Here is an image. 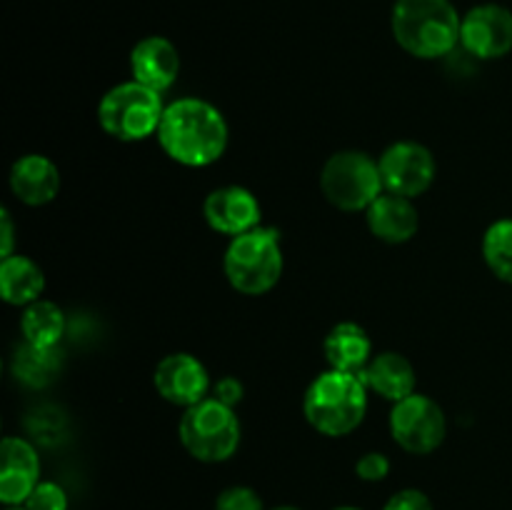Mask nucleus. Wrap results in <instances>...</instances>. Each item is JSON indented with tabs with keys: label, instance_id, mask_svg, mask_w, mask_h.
<instances>
[{
	"label": "nucleus",
	"instance_id": "nucleus-1",
	"mask_svg": "<svg viewBox=\"0 0 512 510\" xmlns=\"http://www.w3.org/2000/svg\"><path fill=\"white\" fill-rule=\"evenodd\" d=\"M230 130L225 115L200 98H180L165 105L158 143L170 160L185 168L218 163L228 150Z\"/></svg>",
	"mask_w": 512,
	"mask_h": 510
},
{
	"label": "nucleus",
	"instance_id": "nucleus-2",
	"mask_svg": "<svg viewBox=\"0 0 512 510\" xmlns=\"http://www.w3.org/2000/svg\"><path fill=\"white\" fill-rule=\"evenodd\" d=\"M460 23L450 0H395L393 38L408 55L420 60H438L455 53L460 45Z\"/></svg>",
	"mask_w": 512,
	"mask_h": 510
},
{
	"label": "nucleus",
	"instance_id": "nucleus-3",
	"mask_svg": "<svg viewBox=\"0 0 512 510\" xmlns=\"http://www.w3.org/2000/svg\"><path fill=\"white\" fill-rule=\"evenodd\" d=\"M303 413L320 435H350L368 413V385L355 373L325 370L305 390Z\"/></svg>",
	"mask_w": 512,
	"mask_h": 510
},
{
	"label": "nucleus",
	"instance_id": "nucleus-4",
	"mask_svg": "<svg viewBox=\"0 0 512 510\" xmlns=\"http://www.w3.org/2000/svg\"><path fill=\"white\" fill-rule=\"evenodd\" d=\"M283 265L280 233L263 225L230 240L223 258L225 278L243 295H265L273 290L283 275Z\"/></svg>",
	"mask_w": 512,
	"mask_h": 510
},
{
	"label": "nucleus",
	"instance_id": "nucleus-5",
	"mask_svg": "<svg viewBox=\"0 0 512 510\" xmlns=\"http://www.w3.org/2000/svg\"><path fill=\"white\" fill-rule=\"evenodd\" d=\"M163 113L165 103L158 90L145 88L138 80H128L103 95L98 105V123L110 138L120 143H138L158 135Z\"/></svg>",
	"mask_w": 512,
	"mask_h": 510
},
{
	"label": "nucleus",
	"instance_id": "nucleus-6",
	"mask_svg": "<svg viewBox=\"0 0 512 510\" xmlns=\"http://www.w3.org/2000/svg\"><path fill=\"white\" fill-rule=\"evenodd\" d=\"M320 190L325 200L343 213L368 210L385 193L378 160L363 150H340L330 155L320 170Z\"/></svg>",
	"mask_w": 512,
	"mask_h": 510
},
{
	"label": "nucleus",
	"instance_id": "nucleus-7",
	"mask_svg": "<svg viewBox=\"0 0 512 510\" xmlns=\"http://www.w3.org/2000/svg\"><path fill=\"white\" fill-rule=\"evenodd\" d=\"M178 435L183 448L200 463H223L235 455L240 445V420L235 408L215 398L200 400L185 408Z\"/></svg>",
	"mask_w": 512,
	"mask_h": 510
},
{
	"label": "nucleus",
	"instance_id": "nucleus-8",
	"mask_svg": "<svg viewBox=\"0 0 512 510\" xmlns=\"http://www.w3.org/2000/svg\"><path fill=\"white\" fill-rule=\"evenodd\" d=\"M390 435L395 443L413 455H428L443 445L448 420L443 408L430 395L413 393L390 410Z\"/></svg>",
	"mask_w": 512,
	"mask_h": 510
},
{
	"label": "nucleus",
	"instance_id": "nucleus-9",
	"mask_svg": "<svg viewBox=\"0 0 512 510\" xmlns=\"http://www.w3.org/2000/svg\"><path fill=\"white\" fill-rule=\"evenodd\" d=\"M383 175L385 193L403 195V198H420L433 185L438 165L433 153L415 140H398L378 160Z\"/></svg>",
	"mask_w": 512,
	"mask_h": 510
},
{
	"label": "nucleus",
	"instance_id": "nucleus-10",
	"mask_svg": "<svg viewBox=\"0 0 512 510\" xmlns=\"http://www.w3.org/2000/svg\"><path fill=\"white\" fill-rule=\"evenodd\" d=\"M460 48L478 60H498L512 50V13L505 5L470 8L460 23Z\"/></svg>",
	"mask_w": 512,
	"mask_h": 510
},
{
	"label": "nucleus",
	"instance_id": "nucleus-11",
	"mask_svg": "<svg viewBox=\"0 0 512 510\" xmlns=\"http://www.w3.org/2000/svg\"><path fill=\"white\" fill-rule=\"evenodd\" d=\"M153 385L160 398L178 408H193L213 390L208 368L190 353L165 355L155 368Z\"/></svg>",
	"mask_w": 512,
	"mask_h": 510
},
{
	"label": "nucleus",
	"instance_id": "nucleus-12",
	"mask_svg": "<svg viewBox=\"0 0 512 510\" xmlns=\"http://www.w3.org/2000/svg\"><path fill=\"white\" fill-rule=\"evenodd\" d=\"M205 223L220 235H238L250 233L260 225L263 210H260L258 198L243 185H223L215 188L203 203Z\"/></svg>",
	"mask_w": 512,
	"mask_h": 510
},
{
	"label": "nucleus",
	"instance_id": "nucleus-13",
	"mask_svg": "<svg viewBox=\"0 0 512 510\" xmlns=\"http://www.w3.org/2000/svg\"><path fill=\"white\" fill-rule=\"evenodd\" d=\"M40 483L38 450L25 438L3 440V470H0V500L5 505H23Z\"/></svg>",
	"mask_w": 512,
	"mask_h": 510
},
{
	"label": "nucleus",
	"instance_id": "nucleus-14",
	"mask_svg": "<svg viewBox=\"0 0 512 510\" xmlns=\"http://www.w3.org/2000/svg\"><path fill=\"white\" fill-rule=\"evenodd\" d=\"M130 73L145 88L165 93L180 75V53L163 35H150L135 43L130 53Z\"/></svg>",
	"mask_w": 512,
	"mask_h": 510
},
{
	"label": "nucleus",
	"instance_id": "nucleus-15",
	"mask_svg": "<svg viewBox=\"0 0 512 510\" xmlns=\"http://www.w3.org/2000/svg\"><path fill=\"white\" fill-rule=\"evenodd\" d=\"M370 233L388 245H403L420 230V215L413 200L395 193H383L365 210Z\"/></svg>",
	"mask_w": 512,
	"mask_h": 510
},
{
	"label": "nucleus",
	"instance_id": "nucleus-16",
	"mask_svg": "<svg viewBox=\"0 0 512 510\" xmlns=\"http://www.w3.org/2000/svg\"><path fill=\"white\" fill-rule=\"evenodd\" d=\"M10 190L30 208L48 205L60 190V170L45 155H23L10 168Z\"/></svg>",
	"mask_w": 512,
	"mask_h": 510
},
{
	"label": "nucleus",
	"instance_id": "nucleus-17",
	"mask_svg": "<svg viewBox=\"0 0 512 510\" xmlns=\"http://www.w3.org/2000/svg\"><path fill=\"white\" fill-rule=\"evenodd\" d=\"M323 353L333 370L360 375L365 365L373 360V340L363 325L345 320V323L333 325L330 333L325 335Z\"/></svg>",
	"mask_w": 512,
	"mask_h": 510
},
{
	"label": "nucleus",
	"instance_id": "nucleus-18",
	"mask_svg": "<svg viewBox=\"0 0 512 510\" xmlns=\"http://www.w3.org/2000/svg\"><path fill=\"white\" fill-rule=\"evenodd\" d=\"M363 383L368 385V390H375L378 395H383L390 403H400L408 395L415 393V368L405 355L393 353H380L373 355L365 370L360 373Z\"/></svg>",
	"mask_w": 512,
	"mask_h": 510
},
{
	"label": "nucleus",
	"instance_id": "nucleus-19",
	"mask_svg": "<svg viewBox=\"0 0 512 510\" xmlns=\"http://www.w3.org/2000/svg\"><path fill=\"white\" fill-rule=\"evenodd\" d=\"M45 290V275L35 260L25 255H10L0 263V293L8 305H30L40 300Z\"/></svg>",
	"mask_w": 512,
	"mask_h": 510
},
{
	"label": "nucleus",
	"instance_id": "nucleus-20",
	"mask_svg": "<svg viewBox=\"0 0 512 510\" xmlns=\"http://www.w3.org/2000/svg\"><path fill=\"white\" fill-rule=\"evenodd\" d=\"M63 368L58 348L23 343L13 353V375L28 388H48Z\"/></svg>",
	"mask_w": 512,
	"mask_h": 510
},
{
	"label": "nucleus",
	"instance_id": "nucleus-21",
	"mask_svg": "<svg viewBox=\"0 0 512 510\" xmlns=\"http://www.w3.org/2000/svg\"><path fill=\"white\" fill-rule=\"evenodd\" d=\"M20 330H23L25 343L43 345V348H58L65 335V315L50 300H35L25 305V313L20 318Z\"/></svg>",
	"mask_w": 512,
	"mask_h": 510
},
{
	"label": "nucleus",
	"instance_id": "nucleus-22",
	"mask_svg": "<svg viewBox=\"0 0 512 510\" xmlns=\"http://www.w3.org/2000/svg\"><path fill=\"white\" fill-rule=\"evenodd\" d=\"M483 258L490 273L512 285V218H500L485 230Z\"/></svg>",
	"mask_w": 512,
	"mask_h": 510
},
{
	"label": "nucleus",
	"instance_id": "nucleus-23",
	"mask_svg": "<svg viewBox=\"0 0 512 510\" xmlns=\"http://www.w3.org/2000/svg\"><path fill=\"white\" fill-rule=\"evenodd\" d=\"M23 505L28 510H68V495L58 483L40 480Z\"/></svg>",
	"mask_w": 512,
	"mask_h": 510
},
{
	"label": "nucleus",
	"instance_id": "nucleus-24",
	"mask_svg": "<svg viewBox=\"0 0 512 510\" xmlns=\"http://www.w3.org/2000/svg\"><path fill=\"white\" fill-rule=\"evenodd\" d=\"M215 510H265V503L248 485H233L215 498Z\"/></svg>",
	"mask_w": 512,
	"mask_h": 510
},
{
	"label": "nucleus",
	"instance_id": "nucleus-25",
	"mask_svg": "<svg viewBox=\"0 0 512 510\" xmlns=\"http://www.w3.org/2000/svg\"><path fill=\"white\" fill-rule=\"evenodd\" d=\"M390 473V460L383 453H365L363 458L355 463V475L365 483H380L388 478Z\"/></svg>",
	"mask_w": 512,
	"mask_h": 510
},
{
	"label": "nucleus",
	"instance_id": "nucleus-26",
	"mask_svg": "<svg viewBox=\"0 0 512 510\" xmlns=\"http://www.w3.org/2000/svg\"><path fill=\"white\" fill-rule=\"evenodd\" d=\"M383 510H435V508L423 490L405 488V490H398L395 495H390L388 503L383 505Z\"/></svg>",
	"mask_w": 512,
	"mask_h": 510
},
{
	"label": "nucleus",
	"instance_id": "nucleus-27",
	"mask_svg": "<svg viewBox=\"0 0 512 510\" xmlns=\"http://www.w3.org/2000/svg\"><path fill=\"white\" fill-rule=\"evenodd\" d=\"M210 393H213L210 398H215V400H220V403L235 408V405L243 400L245 388L238 378H233V375H225V378H220L218 383H213V390H210Z\"/></svg>",
	"mask_w": 512,
	"mask_h": 510
},
{
	"label": "nucleus",
	"instance_id": "nucleus-28",
	"mask_svg": "<svg viewBox=\"0 0 512 510\" xmlns=\"http://www.w3.org/2000/svg\"><path fill=\"white\" fill-rule=\"evenodd\" d=\"M0 228H3V245H0V255L3 258H10L13 253V245H15V225H13V218H10L8 208H3V213H0Z\"/></svg>",
	"mask_w": 512,
	"mask_h": 510
},
{
	"label": "nucleus",
	"instance_id": "nucleus-29",
	"mask_svg": "<svg viewBox=\"0 0 512 510\" xmlns=\"http://www.w3.org/2000/svg\"><path fill=\"white\" fill-rule=\"evenodd\" d=\"M270 510H300V508H295V505H278V508H270Z\"/></svg>",
	"mask_w": 512,
	"mask_h": 510
},
{
	"label": "nucleus",
	"instance_id": "nucleus-30",
	"mask_svg": "<svg viewBox=\"0 0 512 510\" xmlns=\"http://www.w3.org/2000/svg\"><path fill=\"white\" fill-rule=\"evenodd\" d=\"M5 510H28L25 505H5Z\"/></svg>",
	"mask_w": 512,
	"mask_h": 510
},
{
	"label": "nucleus",
	"instance_id": "nucleus-31",
	"mask_svg": "<svg viewBox=\"0 0 512 510\" xmlns=\"http://www.w3.org/2000/svg\"><path fill=\"white\" fill-rule=\"evenodd\" d=\"M333 510H360V508H355V505H338V508Z\"/></svg>",
	"mask_w": 512,
	"mask_h": 510
}]
</instances>
